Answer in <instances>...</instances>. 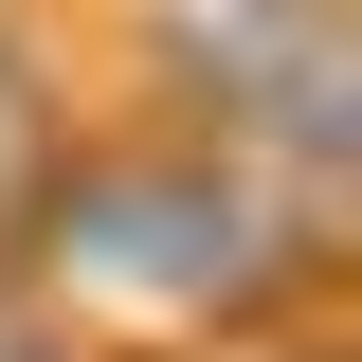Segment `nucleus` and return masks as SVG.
Here are the masks:
<instances>
[{
  "label": "nucleus",
  "instance_id": "f257e3e1",
  "mask_svg": "<svg viewBox=\"0 0 362 362\" xmlns=\"http://www.w3.org/2000/svg\"><path fill=\"white\" fill-rule=\"evenodd\" d=\"M0 235H18V308L109 344V362H199V344H254V326H344V199L235 163L218 127L54 145V181Z\"/></svg>",
  "mask_w": 362,
  "mask_h": 362
},
{
  "label": "nucleus",
  "instance_id": "f03ea898",
  "mask_svg": "<svg viewBox=\"0 0 362 362\" xmlns=\"http://www.w3.org/2000/svg\"><path fill=\"white\" fill-rule=\"evenodd\" d=\"M199 362H344V326H254V344H199Z\"/></svg>",
  "mask_w": 362,
  "mask_h": 362
}]
</instances>
